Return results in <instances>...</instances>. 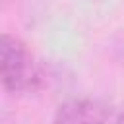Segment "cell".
Segmentation results:
<instances>
[{
	"instance_id": "6da1fadb",
	"label": "cell",
	"mask_w": 124,
	"mask_h": 124,
	"mask_svg": "<svg viewBox=\"0 0 124 124\" xmlns=\"http://www.w3.org/2000/svg\"><path fill=\"white\" fill-rule=\"evenodd\" d=\"M0 79L8 93H27L39 83L37 62L27 45L10 33L0 39Z\"/></svg>"
},
{
	"instance_id": "3957f363",
	"label": "cell",
	"mask_w": 124,
	"mask_h": 124,
	"mask_svg": "<svg viewBox=\"0 0 124 124\" xmlns=\"http://www.w3.org/2000/svg\"><path fill=\"white\" fill-rule=\"evenodd\" d=\"M116 124H124V112L118 116V120H116Z\"/></svg>"
},
{
	"instance_id": "7a4b0ae2",
	"label": "cell",
	"mask_w": 124,
	"mask_h": 124,
	"mask_svg": "<svg viewBox=\"0 0 124 124\" xmlns=\"http://www.w3.org/2000/svg\"><path fill=\"white\" fill-rule=\"evenodd\" d=\"M110 110L97 99H70L56 108L52 124H108Z\"/></svg>"
}]
</instances>
